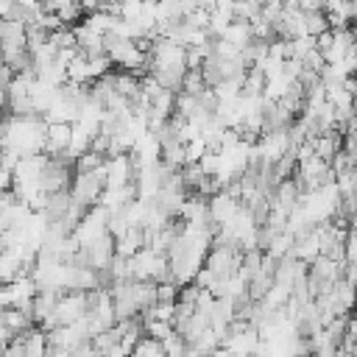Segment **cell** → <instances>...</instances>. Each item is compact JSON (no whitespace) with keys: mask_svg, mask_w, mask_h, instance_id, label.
Instances as JSON below:
<instances>
[{"mask_svg":"<svg viewBox=\"0 0 357 357\" xmlns=\"http://www.w3.org/2000/svg\"><path fill=\"white\" fill-rule=\"evenodd\" d=\"M354 114H357V95H354Z\"/></svg>","mask_w":357,"mask_h":357,"instance_id":"cell-1","label":"cell"}]
</instances>
